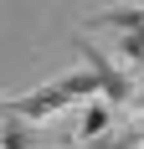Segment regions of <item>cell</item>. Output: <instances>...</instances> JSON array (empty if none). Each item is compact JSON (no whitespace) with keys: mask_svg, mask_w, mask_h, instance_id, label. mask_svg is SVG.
Masks as SVG:
<instances>
[{"mask_svg":"<svg viewBox=\"0 0 144 149\" xmlns=\"http://www.w3.org/2000/svg\"><path fill=\"white\" fill-rule=\"evenodd\" d=\"M82 98H103L98 77L87 72V67H82V72H67V77H57V82H41V88L21 93V98H10V113H21V118H31V123H41V118H57L62 108L82 103Z\"/></svg>","mask_w":144,"mask_h":149,"instance_id":"1","label":"cell"},{"mask_svg":"<svg viewBox=\"0 0 144 149\" xmlns=\"http://www.w3.org/2000/svg\"><path fill=\"white\" fill-rule=\"evenodd\" d=\"M77 46H82V57H87V72L98 77V88H103V103H108V108L139 103V82L129 77V67H118L113 57H103L98 46H87V41H77Z\"/></svg>","mask_w":144,"mask_h":149,"instance_id":"2","label":"cell"},{"mask_svg":"<svg viewBox=\"0 0 144 149\" xmlns=\"http://www.w3.org/2000/svg\"><path fill=\"white\" fill-rule=\"evenodd\" d=\"M41 144V129L31 118H21V113H10V118L0 123V149H36Z\"/></svg>","mask_w":144,"mask_h":149,"instance_id":"3","label":"cell"},{"mask_svg":"<svg viewBox=\"0 0 144 149\" xmlns=\"http://www.w3.org/2000/svg\"><path fill=\"white\" fill-rule=\"evenodd\" d=\"M98 26H113V31H144V5H103L98 15H93Z\"/></svg>","mask_w":144,"mask_h":149,"instance_id":"4","label":"cell"},{"mask_svg":"<svg viewBox=\"0 0 144 149\" xmlns=\"http://www.w3.org/2000/svg\"><path fill=\"white\" fill-rule=\"evenodd\" d=\"M108 118H113V108H108V103H87L82 123H77V139H82V144H93V139L108 129Z\"/></svg>","mask_w":144,"mask_h":149,"instance_id":"5","label":"cell"},{"mask_svg":"<svg viewBox=\"0 0 144 149\" xmlns=\"http://www.w3.org/2000/svg\"><path fill=\"white\" fill-rule=\"evenodd\" d=\"M5 118H10V98H0V123H5Z\"/></svg>","mask_w":144,"mask_h":149,"instance_id":"6","label":"cell"},{"mask_svg":"<svg viewBox=\"0 0 144 149\" xmlns=\"http://www.w3.org/2000/svg\"><path fill=\"white\" fill-rule=\"evenodd\" d=\"M139 113H144V82H139Z\"/></svg>","mask_w":144,"mask_h":149,"instance_id":"7","label":"cell"}]
</instances>
